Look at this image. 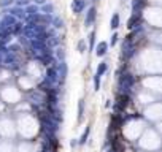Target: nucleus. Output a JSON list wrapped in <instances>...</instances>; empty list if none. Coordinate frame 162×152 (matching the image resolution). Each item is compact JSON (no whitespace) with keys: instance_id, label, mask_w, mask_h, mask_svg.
<instances>
[{"instance_id":"nucleus-1","label":"nucleus","mask_w":162,"mask_h":152,"mask_svg":"<svg viewBox=\"0 0 162 152\" xmlns=\"http://www.w3.org/2000/svg\"><path fill=\"white\" fill-rule=\"evenodd\" d=\"M95 16H97L95 8H94V7H92V8H89V10H87V15H86V19H84V24H86V27L92 25V22L95 21Z\"/></svg>"},{"instance_id":"nucleus-2","label":"nucleus","mask_w":162,"mask_h":152,"mask_svg":"<svg viewBox=\"0 0 162 152\" xmlns=\"http://www.w3.org/2000/svg\"><path fill=\"white\" fill-rule=\"evenodd\" d=\"M84 7H86L84 0H73V3H72V10H73V13H76V15H80V13L84 10Z\"/></svg>"},{"instance_id":"nucleus-3","label":"nucleus","mask_w":162,"mask_h":152,"mask_svg":"<svg viewBox=\"0 0 162 152\" xmlns=\"http://www.w3.org/2000/svg\"><path fill=\"white\" fill-rule=\"evenodd\" d=\"M106 51H108V43L100 41V43L97 44V48H95V54L99 57H102V56H105V54H106Z\"/></svg>"},{"instance_id":"nucleus-4","label":"nucleus","mask_w":162,"mask_h":152,"mask_svg":"<svg viewBox=\"0 0 162 152\" xmlns=\"http://www.w3.org/2000/svg\"><path fill=\"white\" fill-rule=\"evenodd\" d=\"M140 19H141L140 13H135V15H133L130 19L127 21V27H129V29H133V27H137L138 22H140Z\"/></svg>"},{"instance_id":"nucleus-5","label":"nucleus","mask_w":162,"mask_h":152,"mask_svg":"<svg viewBox=\"0 0 162 152\" xmlns=\"http://www.w3.org/2000/svg\"><path fill=\"white\" fill-rule=\"evenodd\" d=\"M83 116H84V100H80L78 103V121H83Z\"/></svg>"},{"instance_id":"nucleus-6","label":"nucleus","mask_w":162,"mask_h":152,"mask_svg":"<svg viewBox=\"0 0 162 152\" xmlns=\"http://www.w3.org/2000/svg\"><path fill=\"white\" fill-rule=\"evenodd\" d=\"M89 132H91V127L87 125V127H86V130L83 132V135H81V138H80V141H78V143H80L81 146H83V144H86V141H87V136H89Z\"/></svg>"},{"instance_id":"nucleus-7","label":"nucleus","mask_w":162,"mask_h":152,"mask_svg":"<svg viewBox=\"0 0 162 152\" xmlns=\"http://www.w3.org/2000/svg\"><path fill=\"white\" fill-rule=\"evenodd\" d=\"M118 25H119V15L114 13L113 17H111V24H110V27H111V29H118Z\"/></svg>"},{"instance_id":"nucleus-8","label":"nucleus","mask_w":162,"mask_h":152,"mask_svg":"<svg viewBox=\"0 0 162 152\" xmlns=\"http://www.w3.org/2000/svg\"><path fill=\"white\" fill-rule=\"evenodd\" d=\"M106 68H108V67H106V63H105V62H100L99 67H97V73H95V75L102 76V75H103V73L106 71Z\"/></svg>"},{"instance_id":"nucleus-9","label":"nucleus","mask_w":162,"mask_h":152,"mask_svg":"<svg viewBox=\"0 0 162 152\" xmlns=\"http://www.w3.org/2000/svg\"><path fill=\"white\" fill-rule=\"evenodd\" d=\"M94 44H95V32H91V35H89V48L92 49L94 48Z\"/></svg>"},{"instance_id":"nucleus-10","label":"nucleus","mask_w":162,"mask_h":152,"mask_svg":"<svg viewBox=\"0 0 162 152\" xmlns=\"http://www.w3.org/2000/svg\"><path fill=\"white\" fill-rule=\"evenodd\" d=\"M94 89H95V90L100 89V76H99V75L94 76Z\"/></svg>"},{"instance_id":"nucleus-11","label":"nucleus","mask_w":162,"mask_h":152,"mask_svg":"<svg viewBox=\"0 0 162 152\" xmlns=\"http://www.w3.org/2000/svg\"><path fill=\"white\" fill-rule=\"evenodd\" d=\"M37 11H38V8H37V7H29V8H27V13H29V16L37 15Z\"/></svg>"},{"instance_id":"nucleus-12","label":"nucleus","mask_w":162,"mask_h":152,"mask_svg":"<svg viewBox=\"0 0 162 152\" xmlns=\"http://www.w3.org/2000/svg\"><path fill=\"white\" fill-rule=\"evenodd\" d=\"M11 15L13 16H24V11H22V10H18V8H16V10H11Z\"/></svg>"},{"instance_id":"nucleus-13","label":"nucleus","mask_w":162,"mask_h":152,"mask_svg":"<svg viewBox=\"0 0 162 152\" xmlns=\"http://www.w3.org/2000/svg\"><path fill=\"white\" fill-rule=\"evenodd\" d=\"M84 49H86V43L81 40L80 43H78V51H80V52H84Z\"/></svg>"},{"instance_id":"nucleus-14","label":"nucleus","mask_w":162,"mask_h":152,"mask_svg":"<svg viewBox=\"0 0 162 152\" xmlns=\"http://www.w3.org/2000/svg\"><path fill=\"white\" fill-rule=\"evenodd\" d=\"M118 38H119L118 33H113V36H111V46H114V44L118 43Z\"/></svg>"},{"instance_id":"nucleus-15","label":"nucleus","mask_w":162,"mask_h":152,"mask_svg":"<svg viewBox=\"0 0 162 152\" xmlns=\"http://www.w3.org/2000/svg\"><path fill=\"white\" fill-rule=\"evenodd\" d=\"M11 2L13 0H0V7H7V5H10Z\"/></svg>"},{"instance_id":"nucleus-16","label":"nucleus","mask_w":162,"mask_h":152,"mask_svg":"<svg viewBox=\"0 0 162 152\" xmlns=\"http://www.w3.org/2000/svg\"><path fill=\"white\" fill-rule=\"evenodd\" d=\"M43 11L45 13H51V11H53V5H45L43 7Z\"/></svg>"},{"instance_id":"nucleus-17","label":"nucleus","mask_w":162,"mask_h":152,"mask_svg":"<svg viewBox=\"0 0 162 152\" xmlns=\"http://www.w3.org/2000/svg\"><path fill=\"white\" fill-rule=\"evenodd\" d=\"M54 25H56V27H62V19L56 17V19H54Z\"/></svg>"},{"instance_id":"nucleus-18","label":"nucleus","mask_w":162,"mask_h":152,"mask_svg":"<svg viewBox=\"0 0 162 152\" xmlns=\"http://www.w3.org/2000/svg\"><path fill=\"white\" fill-rule=\"evenodd\" d=\"M37 3H45V0H35Z\"/></svg>"}]
</instances>
